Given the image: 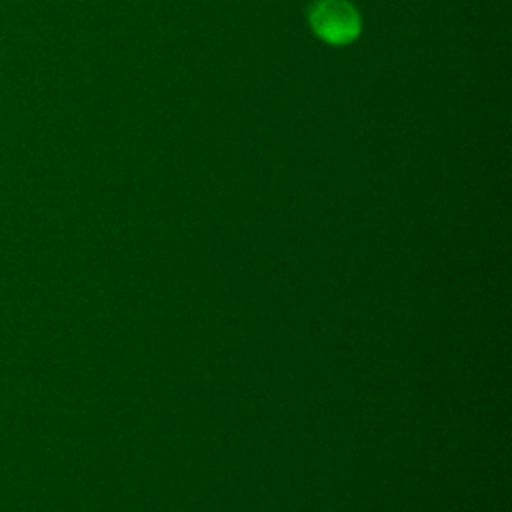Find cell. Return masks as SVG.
Returning <instances> with one entry per match:
<instances>
[{
    "instance_id": "cell-1",
    "label": "cell",
    "mask_w": 512,
    "mask_h": 512,
    "mask_svg": "<svg viewBox=\"0 0 512 512\" xmlns=\"http://www.w3.org/2000/svg\"><path fill=\"white\" fill-rule=\"evenodd\" d=\"M314 32L328 44H348L360 32V16L346 0H318L310 10Z\"/></svg>"
}]
</instances>
